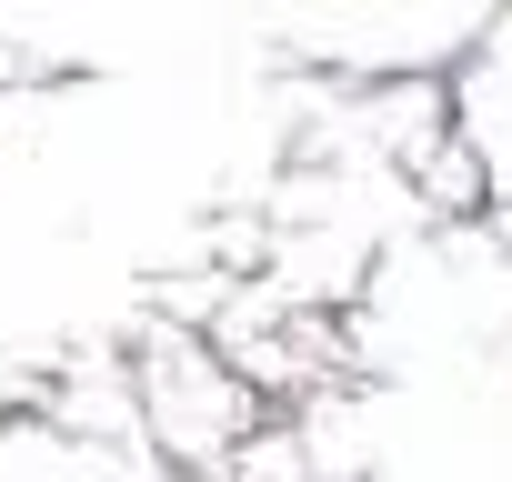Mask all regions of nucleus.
Returning a JSON list of instances; mask_svg holds the SVG:
<instances>
[]
</instances>
